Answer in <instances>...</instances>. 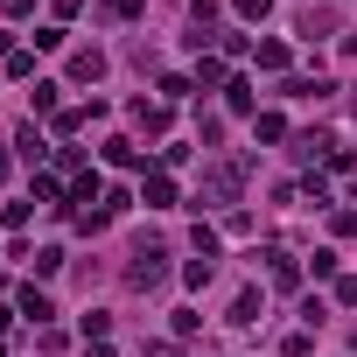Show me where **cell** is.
Here are the masks:
<instances>
[{"label":"cell","mask_w":357,"mask_h":357,"mask_svg":"<svg viewBox=\"0 0 357 357\" xmlns=\"http://www.w3.org/2000/svg\"><path fill=\"white\" fill-rule=\"evenodd\" d=\"M238 190H245V161H218L204 175V190H197V211L204 204H238Z\"/></svg>","instance_id":"1"},{"label":"cell","mask_w":357,"mask_h":357,"mask_svg":"<svg viewBox=\"0 0 357 357\" xmlns=\"http://www.w3.org/2000/svg\"><path fill=\"white\" fill-rule=\"evenodd\" d=\"M161 259H168V252H161L154 238H140V245H133V266H126V280H133V287H161V280H168V266H161Z\"/></svg>","instance_id":"2"},{"label":"cell","mask_w":357,"mask_h":357,"mask_svg":"<svg viewBox=\"0 0 357 357\" xmlns=\"http://www.w3.org/2000/svg\"><path fill=\"white\" fill-rule=\"evenodd\" d=\"M140 204H147V211H168V204H175V183H168L161 168H147V183H140Z\"/></svg>","instance_id":"3"},{"label":"cell","mask_w":357,"mask_h":357,"mask_svg":"<svg viewBox=\"0 0 357 357\" xmlns=\"http://www.w3.org/2000/svg\"><path fill=\"white\" fill-rule=\"evenodd\" d=\"M70 77H77V84H98V77H105V56H98V50H77V56H70Z\"/></svg>","instance_id":"4"},{"label":"cell","mask_w":357,"mask_h":357,"mask_svg":"<svg viewBox=\"0 0 357 357\" xmlns=\"http://www.w3.org/2000/svg\"><path fill=\"white\" fill-rule=\"evenodd\" d=\"M133 119H140V133H168V105H154V98H133Z\"/></svg>","instance_id":"5"},{"label":"cell","mask_w":357,"mask_h":357,"mask_svg":"<svg viewBox=\"0 0 357 357\" xmlns=\"http://www.w3.org/2000/svg\"><path fill=\"white\" fill-rule=\"evenodd\" d=\"M22 315H36V322H50V315H56V301H50V294H43L36 280H29V287H22Z\"/></svg>","instance_id":"6"},{"label":"cell","mask_w":357,"mask_h":357,"mask_svg":"<svg viewBox=\"0 0 357 357\" xmlns=\"http://www.w3.org/2000/svg\"><path fill=\"white\" fill-rule=\"evenodd\" d=\"M105 161H112V168H140V161H147V154H140V147H133V140H105Z\"/></svg>","instance_id":"7"},{"label":"cell","mask_w":357,"mask_h":357,"mask_svg":"<svg viewBox=\"0 0 357 357\" xmlns=\"http://www.w3.org/2000/svg\"><path fill=\"white\" fill-rule=\"evenodd\" d=\"M266 273H273V287H294V280H301V266H294L287 252H266Z\"/></svg>","instance_id":"8"},{"label":"cell","mask_w":357,"mask_h":357,"mask_svg":"<svg viewBox=\"0 0 357 357\" xmlns=\"http://www.w3.org/2000/svg\"><path fill=\"white\" fill-rule=\"evenodd\" d=\"M225 105H231V112H252V84L231 77V84H225Z\"/></svg>","instance_id":"9"},{"label":"cell","mask_w":357,"mask_h":357,"mask_svg":"<svg viewBox=\"0 0 357 357\" xmlns=\"http://www.w3.org/2000/svg\"><path fill=\"white\" fill-rule=\"evenodd\" d=\"M252 133H259V140H287V119H280V112H259Z\"/></svg>","instance_id":"10"},{"label":"cell","mask_w":357,"mask_h":357,"mask_svg":"<svg viewBox=\"0 0 357 357\" xmlns=\"http://www.w3.org/2000/svg\"><path fill=\"white\" fill-rule=\"evenodd\" d=\"M211 273H218V259H204V252L183 266V280H190V287H211Z\"/></svg>","instance_id":"11"},{"label":"cell","mask_w":357,"mask_h":357,"mask_svg":"<svg viewBox=\"0 0 357 357\" xmlns=\"http://www.w3.org/2000/svg\"><path fill=\"white\" fill-rule=\"evenodd\" d=\"M259 70H287V43H259Z\"/></svg>","instance_id":"12"},{"label":"cell","mask_w":357,"mask_h":357,"mask_svg":"<svg viewBox=\"0 0 357 357\" xmlns=\"http://www.w3.org/2000/svg\"><path fill=\"white\" fill-rule=\"evenodd\" d=\"M231 322H259V294H252V287L231 301Z\"/></svg>","instance_id":"13"},{"label":"cell","mask_w":357,"mask_h":357,"mask_svg":"<svg viewBox=\"0 0 357 357\" xmlns=\"http://www.w3.org/2000/svg\"><path fill=\"white\" fill-rule=\"evenodd\" d=\"M231 8H238L245 22H266V15H273V0H231Z\"/></svg>","instance_id":"14"},{"label":"cell","mask_w":357,"mask_h":357,"mask_svg":"<svg viewBox=\"0 0 357 357\" xmlns=\"http://www.w3.org/2000/svg\"><path fill=\"white\" fill-rule=\"evenodd\" d=\"M147 0H105V15H140Z\"/></svg>","instance_id":"15"},{"label":"cell","mask_w":357,"mask_h":357,"mask_svg":"<svg viewBox=\"0 0 357 357\" xmlns=\"http://www.w3.org/2000/svg\"><path fill=\"white\" fill-rule=\"evenodd\" d=\"M336 231H343V238H357V211H336Z\"/></svg>","instance_id":"16"},{"label":"cell","mask_w":357,"mask_h":357,"mask_svg":"<svg viewBox=\"0 0 357 357\" xmlns=\"http://www.w3.org/2000/svg\"><path fill=\"white\" fill-rule=\"evenodd\" d=\"M336 301H350V308H357V273H350V280H336Z\"/></svg>","instance_id":"17"},{"label":"cell","mask_w":357,"mask_h":357,"mask_svg":"<svg viewBox=\"0 0 357 357\" xmlns=\"http://www.w3.org/2000/svg\"><path fill=\"white\" fill-rule=\"evenodd\" d=\"M0 8H8V15H29V8H36V0H0Z\"/></svg>","instance_id":"18"},{"label":"cell","mask_w":357,"mask_h":357,"mask_svg":"<svg viewBox=\"0 0 357 357\" xmlns=\"http://www.w3.org/2000/svg\"><path fill=\"white\" fill-rule=\"evenodd\" d=\"M0 329H8V308H0Z\"/></svg>","instance_id":"19"}]
</instances>
